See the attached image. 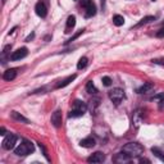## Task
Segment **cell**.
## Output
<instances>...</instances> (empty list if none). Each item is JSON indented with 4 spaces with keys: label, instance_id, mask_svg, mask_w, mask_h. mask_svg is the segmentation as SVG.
<instances>
[{
    "label": "cell",
    "instance_id": "1",
    "mask_svg": "<svg viewBox=\"0 0 164 164\" xmlns=\"http://www.w3.org/2000/svg\"><path fill=\"white\" fill-rule=\"evenodd\" d=\"M123 153H126L129 158H137V157H140V155L144 153V146L139 142H128L123 146V149H122Z\"/></svg>",
    "mask_w": 164,
    "mask_h": 164
},
{
    "label": "cell",
    "instance_id": "2",
    "mask_svg": "<svg viewBox=\"0 0 164 164\" xmlns=\"http://www.w3.org/2000/svg\"><path fill=\"white\" fill-rule=\"evenodd\" d=\"M35 148H33V144L31 141H27V140H23L18 148L14 149V154L18 155V157H26V155H28L31 153H33Z\"/></svg>",
    "mask_w": 164,
    "mask_h": 164
},
{
    "label": "cell",
    "instance_id": "3",
    "mask_svg": "<svg viewBox=\"0 0 164 164\" xmlns=\"http://www.w3.org/2000/svg\"><path fill=\"white\" fill-rule=\"evenodd\" d=\"M87 110V105L86 103L81 101V100H76L73 103V109L71 110L69 117L71 118H77V117H82L85 114V111Z\"/></svg>",
    "mask_w": 164,
    "mask_h": 164
},
{
    "label": "cell",
    "instance_id": "4",
    "mask_svg": "<svg viewBox=\"0 0 164 164\" xmlns=\"http://www.w3.org/2000/svg\"><path fill=\"white\" fill-rule=\"evenodd\" d=\"M124 98H126L124 91L122 89H119V87H116V89L109 91V99L113 101L114 104H119V103L122 101Z\"/></svg>",
    "mask_w": 164,
    "mask_h": 164
},
{
    "label": "cell",
    "instance_id": "5",
    "mask_svg": "<svg viewBox=\"0 0 164 164\" xmlns=\"http://www.w3.org/2000/svg\"><path fill=\"white\" fill-rule=\"evenodd\" d=\"M17 140H18V137H17L15 135H13V133H11V135H8L5 139L3 140V149H5V150H12V149H14V146H15V144H17Z\"/></svg>",
    "mask_w": 164,
    "mask_h": 164
},
{
    "label": "cell",
    "instance_id": "6",
    "mask_svg": "<svg viewBox=\"0 0 164 164\" xmlns=\"http://www.w3.org/2000/svg\"><path fill=\"white\" fill-rule=\"evenodd\" d=\"M35 12L39 17H41V18H45V17L48 15V2L46 0H40V2L36 4L35 6Z\"/></svg>",
    "mask_w": 164,
    "mask_h": 164
},
{
    "label": "cell",
    "instance_id": "7",
    "mask_svg": "<svg viewBox=\"0 0 164 164\" xmlns=\"http://www.w3.org/2000/svg\"><path fill=\"white\" fill-rule=\"evenodd\" d=\"M50 120H51V123H53V126L54 127H57V128H59L60 126H62V122H63V116H62V110H55L53 114H51V118H50Z\"/></svg>",
    "mask_w": 164,
    "mask_h": 164
},
{
    "label": "cell",
    "instance_id": "8",
    "mask_svg": "<svg viewBox=\"0 0 164 164\" xmlns=\"http://www.w3.org/2000/svg\"><path fill=\"white\" fill-rule=\"evenodd\" d=\"M27 53H28L27 48H21L18 50L13 51L12 55H11V60H21V59H23L26 55H27Z\"/></svg>",
    "mask_w": 164,
    "mask_h": 164
},
{
    "label": "cell",
    "instance_id": "9",
    "mask_svg": "<svg viewBox=\"0 0 164 164\" xmlns=\"http://www.w3.org/2000/svg\"><path fill=\"white\" fill-rule=\"evenodd\" d=\"M105 160V155L100 153V151H96V153H94L91 157L87 158V162L89 163H103Z\"/></svg>",
    "mask_w": 164,
    "mask_h": 164
},
{
    "label": "cell",
    "instance_id": "10",
    "mask_svg": "<svg viewBox=\"0 0 164 164\" xmlns=\"http://www.w3.org/2000/svg\"><path fill=\"white\" fill-rule=\"evenodd\" d=\"M95 144H96V141H95V139L94 137H86V139H83V140H81L80 141V145L82 146V148H94L95 146Z\"/></svg>",
    "mask_w": 164,
    "mask_h": 164
},
{
    "label": "cell",
    "instance_id": "11",
    "mask_svg": "<svg viewBox=\"0 0 164 164\" xmlns=\"http://www.w3.org/2000/svg\"><path fill=\"white\" fill-rule=\"evenodd\" d=\"M15 77H17V69H14V68L5 71L4 74H3V78H4L5 81H13Z\"/></svg>",
    "mask_w": 164,
    "mask_h": 164
},
{
    "label": "cell",
    "instance_id": "12",
    "mask_svg": "<svg viewBox=\"0 0 164 164\" xmlns=\"http://www.w3.org/2000/svg\"><path fill=\"white\" fill-rule=\"evenodd\" d=\"M76 74H72V76H68L67 77V78H64L63 81H60L58 85H57V89H62V87H65V86H68V85H69L72 81H74L76 80Z\"/></svg>",
    "mask_w": 164,
    "mask_h": 164
},
{
    "label": "cell",
    "instance_id": "13",
    "mask_svg": "<svg viewBox=\"0 0 164 164\" xmlns=\"http://www.w3.org/2000/svg\"><path fill=\"white\" fill-rule=\"evenodd\" d=\"M154 89V83H151V82H145L141 87L137 90V92L139 94H148V92H150L151 90Z\"/></svg>",
    "mask_w": 164,
    "mask_h": 164
},
{
    "label": "cell",
    "instance_id": "14",
    "mask_svg": "<svg viewBox=\"0 0 164 164\" xmlns=\"http://www.w3.org/2000/svg\"><path fill=\"white\" fill-rule=\"evenodd\" d=\"M76 26V17L74 15H69L67 19V24H65V33L71 32V30Z\"/></svg>",
    "mask_w": 164,
    "mask_h": 164
},
{
    "label": "cell",
    "instance_id": "15",
    "mask_svg": "<svg viewBox=\"0 0 164 164\" xmlns=\"http://www.w3.org/2000/svg\"><path fill=\"white\" fill-rule=\"evenodd\" d=\"M114 160H116V162H119V163H127V162L131 160V158H129L126 153H123V151H122V153H119V154H117V155H116Z\"/></svg>",
    "mask_w": 164,
    "mask_h": 164
},
{
    "label": "cell",
    "instance_id": "16",
    "mask_svg": "<svg viewBox=\"0 0 164 164\" xmlns=\"http://www.w3.org/2000/svg\"><path fill=\"white\" fill-rule=\"evenodd\" d=\"M11 116H12V118L13 119H15V120H18V122H23V123H30V120L26 118V117H23L22 114H19V113H17V111H12L11 113Z\"/></svg>",
    "mask_w": 164,
    "mask_h": 164
},
{
    "label": "cell",
    "instance_id": "17",
    "mask_svg": "<svg viewBox=\"0 0 164 164\" xmlns=\"http://www.w3.org/2000/svg\"><path fill=\"white\" fill-rule=\"evenodd\" d=\"M85 9H86V13H85L86 18H90V17H92V15L96 14V6H95L94 4L89 5L87 8H85Z\"/></svg>",
    "mask_w": 164,
    "mask_h": 164
},
{
    "label": "cell",
    "instance_id": "18",
    "mask_svg": "<svg viewBox=\"0 0 164 164\" xmlns=\"http://www.w3.org/2000/svg\"><path fill=\"white\" fill-rule=\"evenodd\" d=\"M153 21H155V17H153V15H149V17H145V18H142L139 23H137L136 26H135V28H137V27H141V26H144V24H146V23H150V22H153Z\"/></svg>",
    "mask_w": 164,
    "mask_h": 164
},
{
    "label": "cell",
    "instance_id": "19",
    "mask_svg": "<svg viewBox=\"0 0 164 164\" xmlns=\"http://www.w3.org/2000/svg\"><path fill=\"white\" fill-rule=\"evenodd\" d=\"M113 23L117 26V27H119V26H123L124 24V18L122 15H119V14H116L113 17Z\"/></svg>",
    "mask_w": 164,
    "mask_h": 164
},
{
    "label": "cell",
    "instance_id": "20",
    "mask_svg": "<svg viewBox=\"0 0 164 164\" xmlns=\"http://www.w3.org/2000/svg\"><path fill=\"white\" fill-rule=\"evenodd\" d=\"M86 91H87L89 94H92V95H95V94L98 92V89L95 87V85H94L92 81H89L87 82V85H86Z\"/></svg>",
    "mask_w": 164,
    "mask_h": 164
},
{
    "label": "cell",
    "instance_id": "21",
    "mask_svg": "<svg viewBox=\"0 0 164 164\" xmlns=\"http://www.w3.org/2000/svg\"><path fill=\"white\" fill-rule=\"evenodd\" d=\"M151 153H153L157 158H159L162 162H164V153H163L159 148H151Z\"/></svg>",
    "mask_w": 164,
    "mask_h": 164
},
{
    "label": "cell",
    "instance_id": "22",
    "mask_svg": "<svg viewBox=\"0 0 164 164\" xmlns=\"http://www.w3.org/2000/svg\"><path fill=\"white\" fill-rule=\"evenodd\" d=\"M86 65H87V58L86 57H82L80 60H78V63H77V68L81 71L83 69V68H86Z\"/></svg>",
    "mask_w": 164,
    "mask_h": 164
},
{
    "label": "cell",
    "instance_id": "23",
    "mask_svg": "<svg viewBox=\"0 0 164 164\" xmlns=\"http://www.w3.org/2000/svg\"><path fill=\"white\" fill-rule=\"evenodd\" d=\"M141 120H142V118H141V111L137 110L136 113H135V116H133V123H135V126L139 127V124H140Z\"/></svg>",
    "mask_w": 164,
    "mask_h": 164
},
{
    "label": "cell",
    "instance_id": "24",
    "mask_svg": "<svg viewBox=\"0 0 164 164\" xmlns=\"http://www.w3.org/2000/svg\"><path fill=\"white\" fill-rule=\"evenodd\" d=\"M150 100L151 101H158V103H164V92H160L158 95H154Z\"/></svg>",
    "mask_w": 164,
    "mask_h": 164
},
{
    "label": "cell",
    "instance_id": "25",
    "mask_svg": "<svg viewBox=\"0 0 164 164\" xmlns=\"http://www.w3.org/2000/svg\"><path fill=\"white\" fill-rule=\"evenodd\" d=\"M39 146H40V149L42 150V154H44V157L46 158V160H49V162H50V158H49V155H48V151H46V149H45V146L42 145L41 142H39Z\"/></svg>",
    "mask_w": 164,
    "mask_h": 164
},
{
    "label": "cell",
    "instance_id": "26",
    "mask_svg": "<svg viewBox=\"0 0 164 164\" xmlns=\"http://www.w3.org/2000/svg\"><path fill=\"white\" fill-rule=\"evenodd\" d=\"M151 62L154 64H159V65H164V58H157V59H153Z\"/></svg>",
    "mask_w": 164,
    "mask_h": 164
},
{
    "label": "cell",
    "instance_id": "27",
    "mask_svg": "<svg viewBox=\"0 0 164 164\" xmlns=\"http://www.w3.org/2000/svg\"><path fill=\"white\" fill-rule=\"evenodd\" d=\"M103 83H104V86H110V85H111V80H110V77H108V76L103 77Z\"/></svg>",
    "mask_w": 164,
    "mask_h": 164
},
{
    "label": "cell",
    "instance_id": "28",
    "mask_svg": "<svg viewBox=\"0 0 164 164\" xmlns=\"http://www.w3.org/2000/svg\"><path fill=\"white\" fill-rule=\"evenodd\" d=\"M81 4H82L83 8H87L89 5H91L94 3H92V0H81Z\"/></svg>",
    "mask_w": 164,
    "mask_h": 164
},
{
    "label": "cell",
    "instance_id": "29",
    "mask_svg": "<svg viewBox=\"0 0 164 164\" xmlns=\"http://www.w3.org/2000/svg\"><path fill=\"white\" fill-rule=\"evenodd\" d=\"M11 49H12V45H6V46L4 48V50H3V58H4L8 53H9V50H11Z\"/></svg>",
    "mask_w": 164,
    "mask_h": 164
},
{
    "label": "cell",
    "instance_id": "30",
    "mask_svg": "<svg viewBox=\"0 0 164 164\" xmlns=\"http://www.w3.org/2000/svg\"><path fill=\"white\" fill-rule=\"evenodd\" d=\"M157 36H158V37H164V27L157 32Z\"/></svg>",
    "mask_w": 164,
    "mask_h": 164
},
{
    "label": "cell",
    "instance_id": "31",
    "mask_svg": "<svg viewBox=\"0 0 164 164\" xmlns=\"http://www.w3.org/2000/svg\"><path fill=\"white\" fill-rule=\"evenodd\" d=\"M82 32H83V31H80V32H78V33H76V35H74V36H73V37H72V39H71V40H69V42H72V41H73V40H76V39H77V37H78V36H80V35H82Z\"/></svg>",
    "mask_w": 164,
    "mask_h": 164
},
{
    "label": "cell",
    "instance_id": "32",
    "mask_svg": "<svg viewBox=\"0 0 164 164\" xmlns=\"http://www.w3.org/2000/svg\"><path fill=\"white\" fill-rule=\"evenodd\" d=\"M33 37H35V33H31V35L27 36V39H26V41H31Z\"/></svg>",
    "mask_w": 164,
    "mask_h": 164
},
{
    "label": "cell",
    "instance_id": "33",
    "mask_svg": "<svg viewBox=\"0 0 164 164\" xmlns=\"http://www.w3.org/2000/svg\"><path fill=\"white\" fill-rule=\"evenodd\" d=\"M140 163H150V160H149V159H144V158H141V159H140Z\"/></svg>",
    "mask_w": 164,
    "mask_h": 164
},
{
    "label": "cell",
    "instance_id": "34",
    "mask_svg": "<svg viewBox=\"0 0 164 164\" xmlns=\"http://www.w3.org/2000/svg\"><path fill=\"white\" fill-rule=\"evenodd\" d=\"M0 135H5V128L4 127L0 128Z\"/></svg>",
    "mask_w": 164,
    "mask_h": 164
},
{
    "label": "cell",
    "instance_id": "35",
    "mask_svg": "<svg viewBox=\"0 0 164 164\" xmlns=\"http://www.w3.org/2000/svg\"><path fill=\"white\" fill-rule=\"evenodd\" d=\"M3 4H5V0H3Z\"/></svg>",
    "mask_w": 164,
    "mask_h": 164
}]
</instances>
